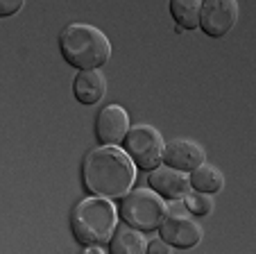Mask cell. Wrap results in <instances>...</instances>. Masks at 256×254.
<instances>
[{
	"label": "cell",
	"mask_w": 256,
	"mask_h": 254,
	"mask_svg": "<svg viewBox=\"0 0 256 254\" xmlns=\"http://www.w3.org/2000/svg\"><path fill=\"white\" fill-rule=\"evenodd\" d=\"M136 166L118 145H100L82 161V184L91 195L120 200L134 188Z\"/></svg>",
	"instance_id": "6da1fadb"
},
{
	"label": "cell",
	"mask_w": 256,
	"mask_h": 254,
	"mask_svg": "<svg viewBox=\"0 0 256 254\" xmlns=\"http://www.w3.org/2000/svg\"><path fill=\"white\" fill-rule=\"evenodd\" d=\"M59 53L78 71H100L112 57V41L96 25L70 23L59 34Z\"/></svg>",
	"instance_id": "7a4b0ae2"
},
{
	"label": "cell",
	"mask_w": 256,
	"mask_h": 254,
	"mask_svg": "<svg viewBox=\"0 0 256 254\" xmlns=\"http://www.w3.org/2000/svg\"><path fill=\"white\" fill-rule=\"evenodd\" d=\"M118 227V209L106 197L88 195L70 213V231L80 245H106Z\"/></svg>",
	"instance_id": "3957f363"
},
{
	"label": "cell",
	"mask_w": 256,
	"mask_h": 254,
	"mask_svg": "<svg viewBox=\"0 0 256 254\" xmlns=\"http://www.w3.org/2000/svg\"><path fill=\"white\" fill-rule=\"evenodd\" d=\"M118 211H120V218L125 220V225L138 231H154L159 229L161 220L166 218L168 204L152 188H132L122 197Z\"/></svg>",
	"instance_id": "277c9868"
},
{
	"label": "cell",
	"mask_w": 256,
	"mask_h": 254,
	"mask_svg": "<svg viewBox=\"0 0 256 254\" xmlns=\"http://www.w3.org/2000/svg\"><path fill=\"white\" fill-rule=\"evenodd\" d=\"M164 145L166 141L152 125H134L130 127L127 136L122 139L125 154L132 159L136 168L143 170H154L164 161Z\"/></svg>",
	"instance_id": "5b68a950"
},
{
	"label": "cell",
	"mask_w": 256,
	"mask_h": 254,
	"mask_svg": "<svg viewBox=\"0 0 256 254\" xmlns=\"http://www.w3.org/2000/svg\"><path fill=\"white\" fill-rule=\"evenodd\" d=\"M159 234H161V240L168 243L170 247L190 249L202 240L204 231H202V225L198 222V218L190 216L188 211L184 209L182 200H179L174 204H168L166 218L159 225Z\"/></svg>",
	"instance_id": "8992f818"
},
{
	"label": "cell",
	"mask_w": 256,
	"mask_h": 254,
	"mask_svg": "<svg viewBox=\"0 0 256 254\" xmlns=\"http://www.w3.org/2000/svg\"><path fill=\"white\" fill-rule=\"evenodd\" d=\"M238 21V3L234 0H206L200 12V28L206 37L222 39Z\"/></svg>",
	"instance_id": "52a82bcc"
},
{
	"label": "cell",
	"mask_w": 256,
	"mask_h": 254,
	"mask_svg": "<svg viewBox=\"0 0 256 254\" xmlns=\"http://www.w3.org/2000/svg\"><path fill=\"white\" fill-rule=\"evenodd\" d=\"M130 114L120 105H106L96 118V139L100 145H118L130 132Z\"/></svg>",
	"instance_id": "ba28073f"
},
{
	"label": "cell",
	"mask_w": 256,
	"mask_h": 254,
	"mask_svg": "<svg viewBox=\"0 0 256 254\" xmlns=\"http://www.w3.org/2000/svg\"><path fill=\"white\" fill-rule=\"evenodd\" d=\"M206 154L200 143L190 139H172L164 145V166L179 170V173H193L198 166H202Z\"/></svg>",
	"instance_id": "9c48e42d"
},
{
	"label": "cell",
	"mask_w": 256,
	"mask_h": 254,
	"mask_svg": "<svg viewBox=\"0 0 256 254\" xmlns=\"http://www.w3.org/2000/svg\"><path fill=\"white\" fill-rule=\"evenodd\" d=\"M150 188L164 200H172L179 202L184 200L190 193V184H188V175L172 170L168 166H159L154 170H150V177H148Z\"/></svg>",
	"instance_id": "30bf717a"
},
{
	"label": "cell",
	"mask_w": 256,
	"mask_h": 254,
	"mask_svg": "<svg viewBox=\"0 0 256 254\" xmlns=\"http://www.w3.org/2000/svg\"><path fill=\"white\" fill-rule=\"evenodd\" d=\"M72 93L82 105H98L106 93V80L102 71H80L72 80Z\"/></svg>",
	"instance_id": "8fae6325"
},
{
	"label": "cell",
	"mask_w": 256,
	"mask_h": 254,
	"mask_svg": "<svg viewBox=\"0 0 256 254\" xmlns=\"http://www.w3.org/2000/svg\"><path fill=\"white\" fill-rule=\"evenodd\" d=\"M145 247H148V238L143 236V231L130 225L116 227L112 240H109L112 254H145Z\"/></svg>",
	"instance_id": "7c38bea8"
},
{
	"label": "cell",
	"mask_w": 256,
	"mask_h": 254,
	"mask_svg": "<svg viewBox=\"0 0 256 254\" xmlns=\"http://www.w3.org/2000/svg\"><path fill=\"white\" fill-rule=\"evenodd\" d=\"M188 184H190V191L213 195V193L222 191V186H224V175L220 173L216 166L202 163V166H198L193 173L188 175Z\"/></svg>",
	"instance_id": "4fadbf2b"
},
{
	"label": "cell",
	"mask_w": 256,
	"mask_h": 254,
	"mask_svg": "<svg viewBox=\"0 0 256 254\" xmlns=\"http://www.w3.org/2000/svg\"><path fill=\"white\" fill-rule=\"evenodd\" d=\"M200 12H202L200 0H170V14L184 30L200 28Z\"/></svg>",
	"instance_id": "5bb4252c"
},
{
	"label": "cell",
	"mask_w": 256,
	"mask_h": 254,
	"mask_svg": "<svg viewBox=\"0 0 256 254\" xmlns=\"http://www.w3.org/2000/svg\"><path fill=\"white\" fill-rule=\"evenodd\" d=\"M182 204H184V209L188 211L190 216L195 218H204L208 216L213 211V197L206 195V193H198V191H190L188 195L182 200Z\"/></svg>",
	"instance_id": "9a60e30c"
},
{
	"label": "cell",
	"mask_w": 256,
	"mask_h": 254,
	"mask_svg": "<svg viewBox=\"0 0 256 254\" xmlns=\"http://www.w3.org/2000/svg\"><path fill=\"white\" fill-rule=\"evenodd\" d=\"M23 0H0V19L5 16H14L16 12L23 10Z\"/></svg>",
	"instance_id": "2e32d148"
},
{
	"label": "cell",
	"mask_w": 256,
	"mask_h": 254,
	"mask_svg": "<svg viewBox=\"0 0 256 254\" xmlns=\"http://www.w3.org/2000/svg\"><path fill=\"white\" fill-rule=\"evenodd\" d=\"M145 254H170V245L164 243L161 238H154V240H150V243H148Z\"/></svg>",
	"instance_id": "e0dca14e"
},
{
	"label": "cell",
	"mask_w": 256,
	"mask_h": 254,
	"mask_svg": "<svg viewBox=\"0 0 256 254\" xmlns=\"http://www.w3.org/2000/svg\"><path fill=\"white\" fill-rule=\"evenodd\" d=\"M80 254H106V252L102 245H88V247H84Z\"/></svg>",
	"instance_id": "ac0fdd59"
}]
</instances>
